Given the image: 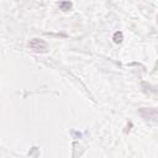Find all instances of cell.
I'll return each mask as SVG.
<instances>
[{"instance_id":"cell-1","label":"cell","mask_w":158,"mask_h":158,"mask_svg":"<svg viewBox=\"0 0 158 158\" xmlns=\"http://www.w3.org/2000/svg\"><path fill=\"white\" fill-rule=\"evenodd\" d=\"M28 48L35 53H47V51H48L47 43L42 38H32V40H30Z\"/></svg>"},{"instance_id":"cell-2","label":"cell","mask_w":158,"mask_h":158,"mask_svg":"<svg viewBox=\"0 0 158 158\" xmlns=\"http://www.w3.org/2000/svg\"><path fill=\"white\" fill-rule=\"evenodd\" d=\"M141 116L144 120H153V121H158V110L149 107V109H141L139 110Z\"/></svg>"},{"instance_id":"cell-3","label":"cell","mask_w":158,"mask_h":158,"mask_svg":"<svg viewBox=\"0 0 158 158\" xmlns=\"http://www.w3.org/2000/svg\"><path fill=\"white\" fill-rule=\"evenodd\" d=\"M112 40H114V42H115V43H121V42H122V40H123V35H122V32H121V31L115 32V33H114V36H112Z\"/></svg>"},{"instance_id":"cell-4","label":"cell","mask_w":158,"mask_h":158,"mask_svg":"<svg viewBox=\"0 0 158 158\" xmlns=\"http://www.w3.org/2000/svg\"><path fill=\"white\" fill-rule=\"evenodd\" d=\"M59 6H60V9H62V10L67 11V10H69V9L72 7V4H70L69 1H62V2L59 4Z\"/></svg>"},{"instance_id":"cell-5","label":"cell","mask_w":158,"mask_h":158,"mask_svg":"<svg viewBox=\"0 0 158 158\" xmlns=\"http://www.w3.org/2000/svg\"><path fill=\"white\" fill-rule=\"evenodd\" d=\"M157 22H158V16H157Z\"/></svg>"}]
</instances>
